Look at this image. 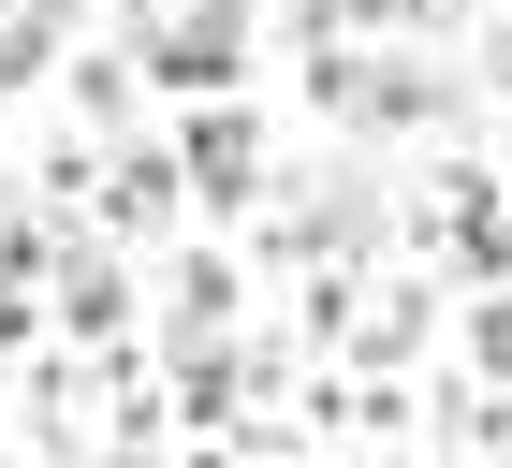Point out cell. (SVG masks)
I'll list each match as a JSON object with an SVG mask.
<instances>
[{"mask_svg": "<svg viewBox=\"0 0 512 468\" xmlns=\"http://www.w3.org/2000/svg\"><path fill=\"white\" fill-rule=\"evenodd\" d=\"M469 366H483V381H512V308H483V322H469Z\"/></svg>", "mask_w": 512, "mask_h": 468, "instance_id": "3", "label": "cell"}, {"mask_svg": "<svg viewBox=\"0 0 512 468\" xmlns=\"http://www.w3.org/2000/svg\"><path fill=\"white\" fill-rule=\"evenodd\" d=\"M249 132H264V117H235V103H205L191 132H176V176H191V191H220V205H235L249 176H264V147H249Z\"/></svg>", "mask_w": 512, "mask_h": 468, "instance_id": "1", "label": "cell"}, {"mask_svg": "<svg viewBox=\"0 0 512 468\" xmlns=\"http://www.w3.org/2000/svg\"><path fill=\"white\" fill-rule=\"evenodd\" d=\"M483 74H498V88H512V15H498V30H483Z\"/></svg>", "mask_w": 512, "mask_h": 468, "instance_id": "4", "label": "cell"}, {"mask_svg": "<svg viewBox=\"0 0 512 468\" xmlns=\"http://www.w3.org/2000/svg\"><path fill=\"white\" fill-rule=\"evenodd\" d=\"M176 220V147H118V234Z\"/></svg>", "mask_w": 512, "mask_h": 468, "instance_id": "2", "label": "cell"}]
</instances>
